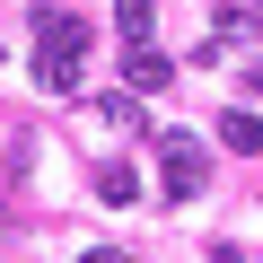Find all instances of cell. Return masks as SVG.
<instances>
[{
  "label": "cell",
  "instance_id": "1",
  "mask_svg": "<svg viewBox=\"0 0 263 263\" xmlns=\"http://www.w3.org/2000/svg\"><path fill=\"white\" fill-rule=\"evenodd\" d=\"M79 62H88V27L70 9H35V70H44V88H70Z\"/></svg>",
  "mask_w": 263,
  "mask_h": 263
},
{
  "label": "cell",
  "instance_id": "11",
  "mask_svg": "<svg viewBox=\"0 0 263 263\" xmlns=\"http://www.w3.org/2000/svg\"><path fill=\"white\" fill-rule=\"evenodd\" d=\"M246 9H254V18H263V0H246Z\"/></svg>",
  "mask_w": 263,
  "mask_h": 263
},
{
  "label": "cell",
  "instance_id": "8",
  "mask_svg": "<svg viewBox=\"0 0 263 263\" xmlns=\"http://www.w3.org/2000/svg\"><path fill=\"white\" fill-rule=\"evenodd\" d=\"M211 263H246V254H237V246H211Z\"/></svg>",
  "mask_w": 263,
  "mask_h": 263
},
{
  "label": "cell",
  "instance_id": "7",
  "mask_svg": "<svg viewBox=\"0 0 263 263\" xmlns=\"http://www.w3.org/2000/svg\"><path fill=\"white\" fill-rule=\"evenodd\" d=\"M141 184H132V167H97V202H132Z\"/></svg>",
  "mask_w": 263,
  "mask_h": 263
},
{
  "label": "cell",
  "instance_id": "2",
  "mask_svg": "<svg viewBox=\"0 0 263 263\" xmlns=\"http://www.w3.org/2000/svg\"><path fill=\"white\" fill-rule=\"evenodd\" d=\"M158 184H167V202H193L211 184V149L193 141V132H167L158 141Z\"/></svg>",
  "mask_w": 263,
  "mask_h": 263
},
{
  "label": "cell",
  "instance_id": "10",
  "mask_svg": "<svg viewBox=\"0 0 263 263\" xmlns=\"http://www.w3.org/2000/svg\"><path fill=\"white\" fill-rule=\"evenodd\" d=\"M246 88H254V97H263V62H254V70H246Z\"/></svg>",
  "mask_w": 263,
  "mask_h": 263
},
{
  "label": "cell",
  "instance_id": "9",
  "mask_svg": "<svg viewBox=\"0 0 263 263\" xmlns=\"http://www.w3.org/2000/svg\"><path fill=\"white\" fill-rule=\"evenodd\" d=\"M88 263H123V254H114V246H97V254H88Z\"/></svg>",
  "mask_w": 263,
  "mask_h": 263
},
{
  "label": "cell",
  "instance_id": "4",
  "mask_svg": "<svg viewBox=\"0 0 263 263\" xmlns=\"http://www.w3.org/2000/svg\"><path fill=\"white\" fill-rule=\"evenodd\" d=\"M219 149H237V158L263 149V114H254V105H228V114H219Z\"/></svg>",
  "mask_w": 263,
  "mask_h": 263
},
{
  "label": "cell",
  "instance_id": "5",
  "mask_svg": "<svg viewBox=\"0 0 263 263\" xmlns=\"http://www.w3.org/2000/svg\"><path fill=\"white\" fill-rule=\"evenodd\" d=\"M254 35H263L254 9H219V18H211V44H254Z\"/></svg>",
  "mask_w": 263,
  "mask_h": 263
},
{
  "label": "cell",
  "instance_id": "3",
  "mask_svg": "<svg viewBox=\"0 0 263 263\" xmlns=\"http://www.w3.org/2000/svg\"><path fill=\"white\" fill-rule=\"evenodd\" d=\"M167 79H176V62H167L149 35H141V44H123V88H132V97H158Z\"/></svg>",
  "mask_w": 263,
  "mask_h": 263
},
{
  "label": "cell",
  "instance_id": "6",
  "mask_svg": "<svg viewBox=\"0 0 263 263\" xmlns=\"http://www.w3.org/2000/svg\"><path fill=\"white\" fill-rule=\"evenodd\" d=\"M114 27H123V44H141V35H158V9L149 0H114Z\"/></svg>",
  "mask_w": 263,
  "mask_h": 263
}]
</instances>
